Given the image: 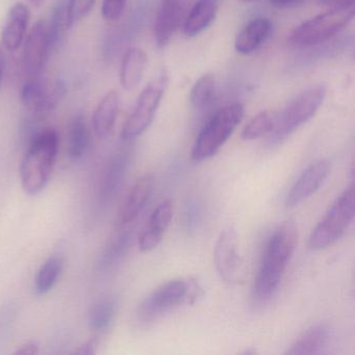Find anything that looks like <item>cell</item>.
Returning a JSON list of instances; mask_svg holds the SVG:
<instances>
[{"label": "cell", "instance_id": "cell-17", "mask_svg": "<svg viewBox=\"0 0 355 355\" xmlns=\"http://www.w3.org/2000/svg\"><path fill=\"white\" fill-rule=\"evenodd\" d=\"M120 110L119 93L110 90L101 99L92 116V128L95 136L105 140L113 135Z\"/></svg>", "mask_w": 355, "mask_h": 355}, {"label": "cell", "instance_id": "cell-23", "mask_svg": "<svg viewBox=\"0 0 355 355\" xmlns=\"http://www.w3.org/2000/svg\"><path fill=\"white\" fill-rule=\"evenodd\" d=\"M90 142L88 125L82 115L70 121L67 132V151L71 159H80L86 155Z\"/></svg>", "mask_w": 355, "mask_h": 355}, {"label": "cell", "instance_id": "cell-18", "mask_svg": "<svg viewBox=\"0 0 355 355\" xmlns=\"http://www.w3.org/2000/svg\"><path fill=\"white\" fill-rule=\"evenodd\" d=\"M272 22L268 18L259 17L249 21L236 35L234 49L242 55H249L261 49L269 39Z\"/></svg>", "mask_w": 355, "mask_h": 355}, {"label": "cell", "instance_id": "cell-15", "mask_svg": "<svg viewBox=\"0 0 355 355\" xmlns=\"http://www.w3.org/2000/svg\"><path fill=\"white\" fill-rule=\"evenodd\" d=\"M130 162V153L126 148H120L113 153L101 172L99 182V199L107 205L119 192L128 173Z\"/></svg>", "mask_w": 355, "mask_h": 355}, {"label": "cell", "instance_id": "cell-35", "mask_svg": "<svg viewBox=\"0 0 355 355\" xmlns=\"http://www.w3.org/2000/svg\"><path fill=\"white\" fill-rule=\"evenodd\" d=\"M16 354L35 355L39 353V346L36 342H28L21 345L19 349L16 350Z\"/></svg>", "mask_w": 355, "mask_h": 355}, {"label": "cell", "instance_id": "cell-16", "mask_svg": "<svg viewBox=\"0 0 355 355\" xmlns=\"http://www.w3.org/2000/svg\"><path fill=\"white\" fill-rule=\"evenodd\" d=\"M31 13L24 3H18L10 9L1 32V43L8 51H15L26 40Z\"/></svg>", "mask_w": 355, "mask_h": 355}, {"label": "cell", "instance_id": "cell-20", "mask_svg": "<svg viewBox=\"0 0 355 355\" xmlns=\"http://www.w3.org/2000/svg\"><path fill=\"white\" fill-rule=\"evenodd\" d=\"M148 57L143 49L132 47L122 58L120 84L124 90L132 91L140 85L147 67Z\"/></svg>", "mask_w": 355, "mask_h": 355}, {"label": "cell", "instance_id": "cell-5", "mask_svg": "<svg viewBox=\"0 0 355 355\" xmlns=\"http://www.w3.org/2000/svg\"><path fill=\"white\" fill-rule=\"evenodd\" d=\"M327 89L324 85H315L293 97L282 111L277 113L275 128L270 135L271 144L284 142L313 118L323 105Z\"/></svg>", "mask_w": 355, "mask_h": 355}, {"label": "cell", "instance_id": "cell-38", "mask_svg": "<svg viewBox=\"0 0 355 355\" xmlns=\"http://www.w3.org/2000/svg\"><path fill=\"white\" fill-rule=\"evenodd\" d=\"M243 1H246V3H253V1H257V0H243Z\"/></svg>", "mask_w": 355, "mask_h": 355}, {"label": "cell", "instance_id": "cell-25", "mask_svg": "<svg viewBox=\"0 0 355 355\" xmlns=\"http://www.w3.org/2000/svg\"><path fill=\"white\" fill-rule=\"evenodd\" d=\"M277 112L265 110L253 116L242 130L243 140L254 141L271 135L275 128Z\"/></svg>", "mask_w": 355, "mask_h": 355}, {"label": "cell", "instance_id": "cell-22", "mask_svg": "<svg viewBox=\"0 0 355 355\" xmlns=\"http://www.w3.org/2000/svg\"><path fill=\"white\" fill-rule=\"evenodd\" d=\"M119 301L113 295L101 297L97 299L89 311V325L95 332L107 331L117 315Z\"/></svg>", "mask_w": 355, "mask_h": 355}, {"label": "cell", "instance_id": "cell-14", "mask_svg": "<svg viewBox=\"0 0 355 355\" xmlns=\"http://www.w3.org/2000/svg\"><path fill=\"white\" fill-rule=\"evenodd\" d=\"M330 165L326 159L315 162L295 182L286 199V207H296L313 196L329 175Z\"/></svg>", "mask_w": 355, "mask_h": 355}, {"label": "cell", "instance_id": "cell-1", "mask_svg": "<svg viewBox=\"0 0 355 355\" xmlns=\"http://www.w3.org/2000/svg\"><path fill=\"white\" fill-rule=\"evenodd\" d=\"M298 232L294 222H284L270 236L252 286L257 303L268 302L279 288L286 268L296 250Z\"/></svg>", "mask_w": 355, "mask_h": 355}, {"label": "cell", "instance_id": "cell-10", "mask_svg": "<svg viewBox=\"0 0 355 355\" xmlns=\"http://www.w3.org/2000/svg\"><path fill=\"white\" fill-rule=\"evenodd\" d=\"M66 94L63 80L40 78L26 80L22 87L21 101L24 107L36 115H45L55 110Z\"/></svg>", "mask_w": 355, "mask_h": 355}, {"label": "cell", "instance_id": "cell-34", "mask_svg": "<svg viewBox=\"0 0 355 355\" xmlns=\"http://www.w3.org/2000/svg\"><path fill=\"white\" fill-rule=\"evenodd\" d=\"M303 0H270V3L276 9L286 10L292 9L300 5Z\"/></svg>", "mask_w": 355, "mask_h": 355}, {"label": "cell", "instance_id": "cell-27", "mask_svg": "<svg viewBox=\"0 0 355 355\" xmlns=\"http://www.w3.org/2000/svg\"><path fill=\"white\" fill-rule=\"evenodd\" d=\"M216 94V78L213 73L201 76L190 91V103L194 109L203 110L213 103Z\"/></svg>", "mask_w": 355, "mask_h": 355}, {"label": "cell", "instance_id": "cell-32", "mask_svg": "<svg viewBox=\"0 0 355 355\" xmlns=\"http://www.w3.org/2000/svg\"><path fill=\"white\" fill-rule=\"evenodd\" d=\"M322 7L328 9H345V8L354 7V0H317Z\"/></svg>", "mask_w": 355, "mask_h": 355}, {"label": "cell", "instance_id": "cell-11", "mask_svg": "<svg viewBox=\"0 0 355 355\" xmlns=\"http://www.w3.org/2000/svg\"><path fill=\"white\" fill-rule=\"evenodd\" d=\"M53 49L47 22H37L24 42L22 53V70L26 80H36L42 76L43 70Z\"/></svg>", "mask_w": 355, "mask_h": 355}, {"label": "cell", "instance_id": "cell-29", "mask_svg": "<svg viewBox=\"0 0 355 355\" xmlns=\"http://www.w3.org/2000/svg\"><path fill=\"white\" fill-rule=\"evenodd\" d=\"M96 0H68L65 7L66 28H69L87 17Z\"/></svg>", "mask_w": 355, "mask_h": 355}, {"label": "cell", "instance_id": "cell-7", "mask_svg": "<svg viewBox=\"0 0 355 355\" xmlns=\"http://www.w3.org/2000/svg\"><path fill=\"white\" fill-rule=\"evenodd\" d=\"M355 213L354 184H350L328 209L309 236L311 250L320 251L338 242L352 224Z\"/></svg>", "mask_w": 355, "mask_h": 355}, {"label": "cell", "instance_id": "cell-19", "mask_svg": "<svg viewBox=\"0 0 355 355\" xmlns=\"http://www.w3.org/2000/svg\"><path fill=\"white\" fill-rule=\"evenodd\" d=\"M222 0H196L184 18V33L189 38L198 36L215 21Z\"/></svg>", "mask_w": 355, "mask_h": 355}, {"label": "cell", "instance_id": "cell-13", "mask_svg": "<svg viewBox=\"0 0 355 355\" xmlns=\"http://www.w3.org/2000/svg\"><path fill=\"white\" fill-rule=\"evenodd\" d=\"M155 178L153 174L147 173L136 180L122 201L116 218V227H128L134 223L144 211L155 190Z\"/></svg>", "mask_w": 355, "mask_h": 355}, {"label": "cell", "instance_id": "cell-8", "mask_svg": "<svg viewBox=\"0 0 355 355\" xmlns=\"http://www.w3.org/2000/svg\"><path fill=\"white\" fill-rule=\"evenodd\" d=\"M169 76L165 69H162L143 89L122 128L121 138L125 142L135 140L144 134L153 123L162 99L167 90Z\"/></svg>", "mask_w": 355, "mask_h": 355}, {"label": "cell", "instance_id": "cell-12", "mask_svg": "<svg viewBox=\"0 0 355 355\" xmlns=\"http://www.w3.org/2000/svg\"><path fill=\"white\" fill-rule=\"evenodd\" d=\"M187 3L188 0H159L153 24V38L157 49H165L184 24Z\"/></svg>", "mask_w": 355, "mask_h": 355}, {"label": "cell", "instance_id": "cell-4", "mask_svg": "<svg viewBox=\"0 0 355 355\" xmlns=\"http://www.w3.org/2000/svg\"><path fill=\"white\" fill-rule=\"evenodd\" d=\"M244 105L230 103L216 111L201 128L193 145L191 157L200 163L215 157L244 118Z\"/></svg>", "mask_w": 355, "mask_h": 355}, {"label": "cell", "instance_id": "cell-37", "mask_svg": "<svg viewBox=\"0 0 355 355\" xmlns=\"http://www.w3.org/2000/svg\"><path fill=\"white\" fill-rule=\"evenodd\" d=\"M44 0H28V3H32L33 6H40Z\"/></svg>", "mask_w": 355, "mask_h": 355}, {"label": "cell", "instance_id": "cell-21", "mask_svg": "<svg viewBox=\"0 0 355 355\" xmlns=\"http://www.w3.org/2000/svg\"><path fill=\"white\" fill-rule=\"evenodd\" d=\"M329 340V327L325 324H317L305 330L286 351V354H319L323 352Z\"/></svg>", "mask_w": 355, "mask_h": 355}, {"label": "cell", "instance_id": "cell-9", "mask_svg": "<svg viewBox=\"0 0 355 355\" xmlns=\"http://www.w3.org/2000/svg\"><path fill=\"white\" fill-rule=\"evenodd\" d=\"M214 261L218 274L226 284L236 286L244 282V263L236 228L230 226L222 230L216 242Z\"/></svg>", "mask_w": 355, "mask_h": 355}, {"label": "cell", "instance_id": "cell-26", "mask_svg": "<svg viewBox=\"0 0 355 355\" xmlns=\"http://www.w3.org/2000/svg\"><path fill=\"white\" fill-rule=\"evenodd\" d=\"M63 271L61 257L53 255L49 257L39 269L35 278V292L39 296L47 294L53 290Z\"/></svg>", "mask_w": 355, "mask_h": 355}, {"label": "cell", "instance_id": "cell-3", "mask_svg": "<svg viewBox=\"0 0 355 355\" xmlns=\"http://www.w3.org/2000/svg\"><path fill=\"white\" fill-rule=\"evenodd\" d=\"M202 293V288L194 278L169 280L143 299L137 309V320L140 324L153 323L180 305L194 304Z\"/></svg>", "mask_w": 355, "mask_h": 355}, {"label": "cell", "instance_id": "cell-28", "mask_svg": "<svg viewBox=\"0 0 355 355\" xmlns=\"http://www.w3.org/2000/svg\"><path fill=\"white\" fill-rule=\"evenodd\" d=\"M172 218H173V205L170 200L163 201L151 214L147 230L163 236L171 224Z\"/></svg>", "mask_w": 355, "mask_h": 355}, {"label": "cell", "instance_id": "cell-24", "mask_svg": "<svg viewBox=\"0 0 355 355\" xmlns=\"http://www.w3.org/2000/svg\"><path fill=\"white\" fill-rule=\"evenodd\" d=\"M119 230V234L112 239L99 259L98 268L101 271H109L116 267V265L123 259L130 247L132 241L130 228H120Z\"/></svg>", "mask_w": 355, "mask_h": 355}, {"label": "cell", "instance_id": "cell-2", "mask_svg": "<svg viewBox=\"0 0 355 355\" xmlns=\"http://www.w3.org/2000/svg\"><path fill=\"white\" fill-rule=\"evenodd\" d=\"M59 144V135L53 128H45L31 137L20 164V180L28 195L40 194L46 188L57 162Z\"/></svg>", "mask_w": 355, "mask_h": 355}, {"label": "cell", "instance_id": "cell-6", "mask_svg": "<svg viewBox=\"0 0 355 355\" xmlns=\"http://www.w3.org/2000/svg\"><path fill=\"white\" fill-rule=\"evenodd\" d=\"M354 17V7L329 9L299 24L288 37V42L298 49H311L334 40Z\"/></svg>", "mask_w": 355, "mask_h": 355}, {"label": "cell", "instance_id": "cell-31", "mask_svg": "<svg viewBox=\"0 0 355 355\" xmlns=\"http://www.w3.org/2000/svg\"><path fill=\"white\" fill-rule=\"evenodd\" d=\"M162 240H163V236L146 230L139 238V248L143 252H148L157 248L161 244Z\"/></svg>", "mask_w": 355, "mask_h": 355}, {"label": "cell", "instance_id": "cell-30", "mask_svg": "<svg viewBox=\"0 0 355 355\" xmlns=\"http://www.w3.org/2000/svg\"><path fill=\"white\" fill-rule=\"evenodd\" d=\"M128 0H103L101 15L107 22H116L125 11Z\"/></svg>", "mask_w": 355, "mask_h": 355}, {"label": "cell", "instance_id": "cell-36", "mask_svg": "<svg viewBox=\"0 0 355 355\" xmlns=\"http://www.w3.org/2000/svg\"><path fill=\"white\" fill-rule=\"evenodd\" d=\"M6 68H7V55H6L3 46L0 45V86H1V84H3Z\"/></svg>", "mask_w": 355, "mask_h": 355}, {"label": "cell", "instance_id": "cell-33", "mask_svg": "<svg viewBox=\"0 0 355 355\" xmlns=\"http://www.w3.org/2000/svg\"><path fill=\"white\" fill-rule=\"evenodd\" d=\"M98 340L96 338L88 340L80 347L78 350L74 351L73 354L78 355H93L97 352L98 348Z\"/></svg>", "mask_w": 355, "mask_h": 355}]
</instances>
